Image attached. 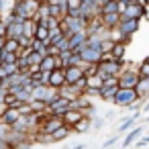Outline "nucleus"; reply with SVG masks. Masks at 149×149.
I'll use <instances>...</instances> for the list:
<instances>
[{"instance_id": "7", "label": "nucleus", "mask_w": 149, "mask_h": 149, "mask_svg": "<svg viewBox=\"0 0 149 149\" xmlns=\"http://www.w3.org/2000/svg\"><path fill=\"white\" fill-rule=\"evenodd\" d=\"M141 78H149V61H145L141 65Z\"/></svg>"}, {"instance_id": "4", "label": "nucleus", "mask_w": 149, "mask_h": 149, "mask_svg": "<svg viewBox=\"0 0 149 149\" xmlns=\"http://www.w3.org/2000/svg\"><path fill=\"white\" fill-rule=\"evenodd\" d=\"M61 125H63V123H61L59 118H51L49 125H45V131H47V133H53V131H55L57 127H61Z\"/></svg>"}, {"instance_id": "8", "label": "nucleus", "mask_w": 149, "mask_h": 149, "mask_svg": "<svg viewBox=\"0 0 149 149\" xmlns=\"http://www.w3.org/2000/svg\"><path fill=\"white\" fill-rule=\"evenodd\" d=\"M0 49H4V41L2 39H0Z\"/></svg>"}, {"instance_id": "6", "label": "nucleus", "mask_w": 149, "mask_h": 149, "mask_svg": "<svg viewBox=\"0 0 149 149\" xmlns=\"http://www.w3.org/2000/svg\"><path fill=\"white\" fill-rule=\"evenodd\" d=\"M4 49H6V51H17V49H19V43H17L15 39H8V43H4Z\"/></svg>"}, {"instance_id": "9", "label": "nucleus", "mask_w": 149, "mask_h": 149, "mask_svg": "<svg viewBox=\"0 0 149 149\" xmlns=\"http://www.w3.org/2000/svg\"><path fill=\"white\" fill-rule=\"evenodd\" d=\"M2 4H4V0H0V6H2Z\"/></svg>"}, {"instance_id": "2", "label": "nucleus", "mask_w": 149, "mask_h": 149, "mask_svg": "<svg viewBox=\"0 0 149 149\" xmlns=\"http://www.w3.org/2000/svg\"><path fill=\"white\" fill-rule=\"evenodd\" d=\"M63 82H65V74H63V72H49V84L61 86Z\"/></svg>"}, {"instance_id": "1", "label": "nucleus", "mask_w": 149, "mask_h": 149, "mask_svg": "<svg viewBox=\"0 0 149 149\" xmlns=\"http://www.w3.org/2000/svg\"><path fill=\"white\" fill-rule=\"evenodd\" d=\"M80 78H82V70H80V68H76V65L68 68V72H65V80H68V84H76Z\"/></svg>"}, {"instance_id": "3", "label": "nucleus", "mask_w": 149, "mask_h": 149, "mask_svg": "<svg viewBox=\"0 0 149 149\" xmlns=\"http://www.w3.org/2000/svg\"><path fill=\"white\" fill-rule=\"evenodd\" d=\"M65 123H70V125H76V123H82V112H78V110H70V112H65Z\"/></svg>"}, {"instance_id": "5", "label": "nucleus", "mask_w": 149, "mask_h": 149, "mask_svg": "<svg viewBox=\"0 0 149 149\" xmlns=\"http://www.w3.org/2000/svg\"><path fill=\"white\" fill-rule=\"evenodd\" d=\"M88 86H90V90H94V88L102 86V80H100V76H96V78H90V80H88Z\"/></svg>"}]
</instances>
